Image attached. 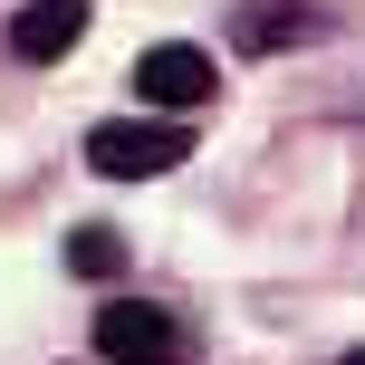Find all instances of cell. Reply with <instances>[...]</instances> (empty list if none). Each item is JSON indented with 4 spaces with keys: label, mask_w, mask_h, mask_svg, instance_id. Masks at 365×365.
Returning a JSON list of instances; mask_svg holds the SVG:
<instances>
[{
    "label": "cell",
    "mask_w": 365,
    "mask_h": 365,
    "mask_svg": "<svg viewBox=\"0 0 365 365\" xmlns=\"http://www.w3.org/2000/svg\"><path fill=\"white\" fill-rule=\"evenodd\" d=\"M182 154H192V135H182V125H164V115H115V125H96V135H87V164L106 173V182L173 173Z\"/></svg>",
    "instance_id": "1"
},
{
    "label": "cell",
    "mask_w": 365,
    "mask_h": 365,
    "mask_svg": "<svg viewBox=\"0 0 365 365\" xmlns=\"http://www.w3.org/2000/svg\"><path fill=\"white\" fill-rule=\"evenodd\" d=\"M96 356L106 365H182V327L154 298H106L96 308Z\"/></svg>",
    "instance_id": "2"
},
{
    "label": "cell",
    "mask_w": 365,
    "mask_h": 365,
    "mask_svg": "<svg viewBox=\"0 0 365 365\" xmlns=\"http://www.w3.org/2000/svg\"><path fill=\"white\" fill-rule=\"evenodd\" d=\"M212 87H221V68H212V48H192V38H164V48H145L135 58V96L145 106H212Z\"/></svg>",
    "instance_id": "3"
},
{
    "label": "cell",
    "mask_w": 365,
    "mask_h": 365,
    "mask_svg": "<svg viewBox=\"0 0 365 365\" xmlns=\"http://www.w3.org/2000/svg\"><path fill=\"white\" fill-rule=\"evenodd\" d=\"M77 38H87V0H19V10H10V48L29 58V68L68 58Z\"/></svg>",
    "instance_id": "4"
},
{
    "label": "cell",
    "mask_w": 365,
    "mask_h": 365,
    "mask_svg": "<svg viewBox=\"0 0 365 365\" xmlns=\"http://www.w3.org/2000/svg\"><path fill=\"white\" fill-rule=\"evenodd\" d=\"M68 269L77 279H115V269H125V240H115V231H77L68 240Z\"/></svg>",
    "instance_id": "5"
},
{
    "label": "cell",
    "mask_w": 365,
    "mask_h": 365,
    "mask_svg": "<svg viewBox=\"0 0 365 365\" xmlns=\"http://www.w3.org/2000/svg\"><path fill=\"white\" fill-rule=\"evenodd\" d=\"M250 38H298V10H250Z\"/></svg>",
    "instance_id": "6"
},
{
    "label": "cell",
    "mask_w": 365,
    "mask_h": 365,
    "mask_svg": "<svg viewBox=\"0 0 365 365\" xmlns=\"http://www.w3.org/2000/svg\"><path fill=\"white\" fill-rule=\"evenodd\" d=\"M346 365H365V346H356V356H346Z\"/></svg>",
    "instance_id": "7"
}]
</instances>
